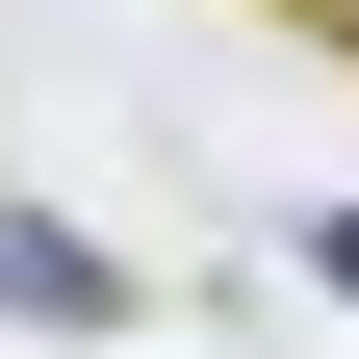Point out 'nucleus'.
Segmentation results:
<instances>
[{"label": "nucleus", "instance_id": "f257e3e1", "mask_svg": "<svg viewBox=\"0 0 359 359\" xmlns=\"http://www.w3.org/2000/svg\"><path fill=\"white\" fill-rule=\"evenodd\" d=\"M0 334H128L103 231H52V205H0Z\"/></svg>", "mask_w": 359, "mask_h": 359}, {"label": "nucleus", "instance_id": "f03ea898", "mask_svg": "<svg viewBox=\"0 0 359 359\" xmlns=\"http://www.w3.org/2000/svg\"><path fill=\"white\" fill-rule=\"evenodd\" d=\"M283 257H308V283H334V308H359V205H308V231H283Z\"/></svg>", "mask_w": 359, "mask_h": 359}]
</instances>
